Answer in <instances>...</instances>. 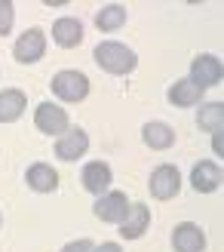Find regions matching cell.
<instances>
[{
	"mask_svg": "<svg viewBox=\"0 0 224 252\" xmlns=\"http://www.w3.org/2000/svg\"><path fill=\"white\" fill-rule=\"evenodd\" d=\"M92 59H95V65L102 68L105 74H114V77H126V74H132L135 65H139V56H135L126 43H120V40L98 43Z\"/></svg>",
	"mask_w": 224,
	"mask_h": 252,
	"instance_id": "6da1fadb",
	"label": "cell"
},
{
	"mask_svg": "<svg viewBox=\"0 0 224 252\" xmlns=\"http://www.w3.org/2000/svg\"><path fill=\"white\" fill-rule=\"evenodd\" d=\"M49 90L53 95H58V102H83L86 95H89V77H86L83 71H58L53 80H49Z\"/></svg>",
	"mask_w": 224,
	"mask_h": 252,
	"instance_id": "7a4b0ae2",
	"label": "cell"
},
{
	"mask_svg": "<svg viewBox=\"0 0 224 252\" xmlns=\"http://www.w3.org/2000/svg\"><path fill=\"white\" fill-rule=\"evenodd\" d=\"M147 191H151V197H157V200H172V197L181 191V172H178V166H172V163L157 166L151 172Z\"/></svg>",
	"mask_w": 224,
	"mask_h": 252,
	"instance_id": "3957f363",
	"label": "cell"
},
{
	"mask_svg": "<svg viewBox=\"0 0 224 252\" xmlns=\"http://www.w3.org/2000/svg\"><path fill=\"white\" fill-rule=\"evenodd\" d=\"M34 123H37V129H40L43 135H61L71 126L68 120V111L61 108V105H53V102H40L34 111Z\"/></svg>",
	"mask_w": 224,
	"mask_h": 252,
	"instance_id": "277c9868",
	"label": "cell"
},
{
	"mask_svg": "<svg viewBox=\"0 0 224 252\" xmlns=\"http://www.w3.org/2000/svg\"><path fill=\"white\" fill-rule=\"evenodd\" d=\"M86 148H89V135H86V129H80V126H68V129L56 138V157L65 160V163L80 160L86 154Z\"/></svg>",
	"mask_w": 224,
	"mask_h": 252,
	"instance_id": "5b68a950",
	"label": "cell"
},
{
	"mask_svg": "<svg viewBox=\"0 0 224 252\" xmlns=\"http://www.w3.org/2000/svg\"><path fill=\"white\" fill-rule=\"evenodd\" d=\"M92 212H95V219H102L108 224H120L129 212V197L123 191H108L92 203Z\"/></svg>",
	"mask_w": 224,
	"mask_h": 252,
	"instance_id": "8992f818",
	"label": "cell"
},
{
	"mask_svg": "<svg viewBox=\"0 0 224 252\" xmlns=\"http://www.w3.org/2000/svg\"><path fill=\"white\" fill-rule=\"evenodd\" d=\"M46 53V37L40 28H31V31H25L16 46H12V56H16L19 65H34V62H40Z\"/></svg>",
	"mask_w": 224,
	"mask_h": 252,
	"instance_id": "52a82bcc",
	"label": "cell"
},
{
	"mask_svg": "<svg viewBox=\"0 0 224 252\" xmlns=\"http://www.w3.org/2000/svg\"><path fill=\"white\" fill-rule=\"evenodd\" d=\"M172 249L175 252H206V231L194 221H181L172 231Z\"/></svg>",
	"mask_w": 224,
	"mask_h": 252,
	"instance_id": "ba28073f",
	"label": "cell"
},
{
	"mask_svg": "<svg viewBox=\"0 0 224 252\" xmlns=\"http://www.w3.org/2000/svg\"><path fill=\"white\" fill-rule=\"evenodd\" d=\"M80 182H83V191H89V194H95V197H102V194H108L111 182H114V172H111L108 163L92 160V163H86V166H83Z\"/></svg>",
	"mask_w": 224,
	"mask_h": 252,
	"instance_id": "9c48e42d",
	"label": "cell"
},
{
	"mask_svg": "<svg viewBox=\"0 0 224 252\" xmlns=\"http://www.w3.org/2000/svg\"><path fill=\"white\" fill-rule=\"evenodd\" d=\"M191 80L200 86V90L218 86L221 83V62H218V56H209V53L196 56L191 62Z\"/></svg>",
	"mask_w": 224,
	"mask_h": 252,
	"instance_id": "30bf717a",
	"label": "cell"
},
{
	"mask_svg": "<svg viewBox=\"0 0 224 252\" xmlns=\"http://www.w3.org/2000/svg\"><path fill=\"white\" fill-rule=\"evenodd\" d=\"M221 166L215 160H200L196 166L191 169V188L196 194H212V191H218L221 188Z\"/></svg>",
	"mask_w": 224,
	"mask_h": 252,
	"instance_id": "8fae6325",
	"label": "cell"
},
{
	"mask_svg": "<svg viewBox=\"0 0 224 252\" xmlns=\"http://www.w3.org/2000/svg\"><path fill=\"white\" fill-rule=\"evenodd\" d=\"M147 228H151V209L144 203H129L126 219L120 221V237L123 240H139V237H144Z\"/></svg>",
	"mask_w": 224,
	"mask_h": 252,
	"instance_id": "7c38bea8",
	"label": "cell"
},
{
	"mask_svg": "<svg viewBox=\"0 0 224 252\" xmlns=\"http://www.w3.org/2000/svg\"><path fill=\"white\" fill-rule=\"evenodd\" d=\"M25 182H28V188L37 194H53L58 188V172L49 166V163H34V166H28V172H25Z\"/></svg>",
	"mask_w": 224,
	"mask_h": 252,
	"instance_id": "4fadbf2b",
	"label": "cell"
},
{
	"mask_svg": "<svg viewBox=\"0 0 224 252\" xmlns=\"http://www.w3.org/2000/svg\"><path fill=\"white\" fill-rule=\"evenodd\" d=\"M53 37H56V43H58L61 49L80 46V43H83V22L74 19V16L56 19V25H53Z\"/></svg>",
	"mask_w": 224,
	"mask_h": 252,
	"instance_id": "5bb4252c",
	"label": "cell"
},
{
	"mask_svg": "<svg viewBox=\"0 0 224 252\" xmlns=\"http://www.w3.org/2000/svg\"><path fill=\"white\" fill-rule=\"evenodd\" d=\"M169 105H175V108H194V105H200L203 102V90L196 86L191 77H184V80H175L169 86Z\"/></svg>",
	"mask_w": 224,
	"mask_h": 252,
	"instance_id": "9a60e30c",
	"label": "cell"
},
{
	"mask_svg": "<svg viewBox=\"0 0 224 252\" xmlns=\"http://www.w3.org/2000/svg\"><path fill=\"white\" fill-rule=\"evenodd\" d=\"M25 108H28V95L22 90H3L0 93V123H16Z\"/></svg>",
	"mask_w": 224,
	"mask_h": 252,
	"instance_id": "2e32d148",
	"label": "cell"
},
{
	"mask_svg": "<svg viewBox=\"0 0 224 252\" xmlns=\"http://www.w3.org/2000/svg\"><path fill=\"white\" fill-rule=\"evenodd\" d=\"M141 138H144V145L147 148H154V151H166L175 145V129L166 123H160V120H151V123H144V129H141Z\"/></svg>",
	"mask_w": 224,
	"mask_h": 252,
	"instance_id": "e0dca14e",
	"label": "cell"
},
{
	"mask_svg": "<svg viewBox=\"0 0 224 252\" xmlns=\"http://www.w3.org/2000/svg\"><path fill=\"white\" fill-rule=\"evenodd\" d=\"M126 25V6L123 3H108L95 12V28L98 31H120Z\"/></svg>",
	"mask_w": 224,
	"mask_h": 252,
	"instance_id": "ac0fdd59",
	"label": "cell"
},
{
	"mask_svg": "<svg viewBox=\"0 0 224 252\" xmlns=\"http://www.w3.org/2000/svg\"><path fill=\"white\" fill-rule=\"evenodd\" d=\"M221 120H224V105L221 102H209V105H200L196 111V126L203 132H221Z\"/></svg>",
	"mask_w": 224,
	"mask_h": 252,
	"instance_id": "d6986e66",
	"label": "cell"
},
{
	"mask_svg": "<svg viewBox=\"0 0 224 252\" xmlns=\"http://www.w3.org/2000/svg\"><path fill=\"white\" fill-rule=\"evenodd\" d=\"M12 22H16V6H12V0H0V37H6L12 31Z\"/></svg>",
	"mask_w": 224,
	"mask_h": 252,
	"instance_id": "ffe728a7",
	"label": "cell"
},
{
	"mask_svg": "<svg viewBox=\"0 0 224 252\" xmlns=\"http://www.w3.org/2000/svg\"><path fill=\"white\" fill-rule=\"evenodd\" d=\"M95 249V243L92 240H86V237H83V240H71L65 249H61V252H92Z\"/></svg>",
	"mask_w": 224,
	"mask_h": 252,
	"instance_id": "44dd1931",
	"label": "cell"
},
{
	"mask_svg": "<svg viewBox=\"0 0 224 252\" xmlns=\"http://www.w3.org/2000/svg\"><path fill=\"white\" fill-rule=\"evenodd\" d=\"M92 252H123V249H120L117 243H102V246H95Z\"/></svg>",
	"mask_w": 224,
	"mask_h": 252,
	"instance_id": "7402d4cb",
	"label": "cell"
},
{
	"mask_svg": "<svg viewBox=\"0 0 224 252\" xmlns=\"http://www.w3.org/2000/svg\"><path fill=\"white\" fill-rule=\"evenodd\" d=\"M212 151H215V154H221V132H212Z\"/></svg>",
	"mask_w": 224,
	"mask_h": 252,
	"instance_id": "603a6c76",
	"label": "cell"
},
{
	"mask_svg": "<svg viewBox=\"0 0 224 252\" xmlns=\"http://www.w3.org/2000/svg\"><path fill=\"white\" fill-rule=\"evenodd\" d=\"M0 221H3V219H0Z\"/></svg>",
	"mask_w": 224,
	"mask_h": 252,
	"instance_id": "cb8c5ba5",
	"label": "cell"
}]
</instances>
